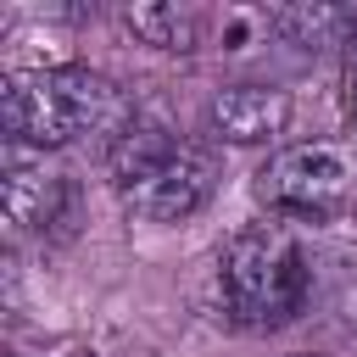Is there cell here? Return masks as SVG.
Masks as SVG:
<instances>
[{
  "label": "cell",
  "mask_w": 357,
  "mask_h": 357,
  "mask_svg": "<svg viewBox=\"0 0 357 357\" xmlns=\"http://www.w3.org/2000/svg\"><path fill=\"white\" fill-rule=\"evenodd\" d=\"M212 190H218V156L190 145V139H178L156 167H145L117 195L139 223H184L212 201Z\"/></svg>",
  "instance_id": "4"
},
{
  "label": "cell",
  "mask_w": 357,
  "mask_h": 357,
  "mask_svg": "<svg viewBox=\"0 0 357 357\" xmlns=\"http://www.w3.org/2000/svg\"><path fill=\"white\" fill-rule=\"evenodd\" d=\"M73 357H100V351H73Z\"/></svg>",
  "instance_id": "11"
},
{
  "label": "cell",
  "mask_w": 357,
  "mask_h": 357,
  "mask_svg": "<svg viewBox=\"0 0 357 357\" xmlns=\"http://www.w3.org/2000/svg\"><path fill=\"white\" fill-rule=\"evenodd\" d=\"M351 17H357V11H340V6H279V11H268V28H273L284 45L318 50V45H346Z\"/></svg>",
  "instance_id": "8"
},
{
  "label": "cell",
  "mask_w": 357,
  "mask_h": 357,
  "mask_svg": "<svg viewBox=\"0 0 357 357\" xmlns=\"http://www.w3.org/2000/svg\"><path fill=\"white\" fill-rule=\"evenodd\" d=\"M117 17H123V28H128L139 45L167 50V56H190V50H201V39H206V17H201L195 6L145 0V6H123Z\"/></svg>",
  "instance_id": "7"
},
{
  "label": "cell",
  "mask_w": 357,
  "mask_h": 357,
  "mask_svg": "<svg viewBox=\"0 0 357 357\" xmlns=\"http://www.w3.org/2000/svg\"><path fill=\"white\" fill-rule=\"evenodd\" d=\"M290 123V95L273 84H223L206 100V128L229 145H268Z\"/></svg>",
  "instance_id": "6"
},
{
  "label": "cell",
  "mask_w": 357,
  "mask_h": 357,
  "mask_svg": "<svg viewBox=\"0 0 357 357\" xmlns=\"http://www.w3.org/2000/svg\"><path fill=\"white\" fill-rule=\"evenodd\" d=\"M218 284H223V307L234 324L279 329L307 307L312 268L284 223H245L240 234H229L218 257Z\"/></svg>",
  "instance_id": "2"
},
{
  "label": "cell",
  "mask_w": 357,
  "mask_h": 357,
  "mask_svg": "<svg viewBox=\"0 0 357 357\" xmlns=\"http://www.w3.org/2000/svg\"><path fill=\"white\" fill-rule=\"evenodd\" d=\"M290 357H324V351H290Z\"/></svg>",
  "instance_id": "10"
},
{
  "label": "cell",
  "mask_w": 357,
  "mask_h": 357,
  "mask_svg": "<svg viewBox=\"0 0 357 357\" xmlns=\"http://www.w3.org/2000/svg\"><path fill=\"white\" fill-rule=\"evenodd\" d=\"M257 201L273 218H301V223H335L357 206V156L329 139H301L273 151L257 167Z\"/></svg>",
  "instance_id": "3"
},
{
  "label": "cell",
  "mask_w": 357,
  "mask_h": 357,
  "mask_svg": "<svg viewBox=\"0 0 357 357\" xmlns=\"http://www.w3.org/2000/svg\"><path fill=\"white\" fill-rule=\"evenodd\" d=\"M340 112H346V128L357 139V17H351V33H346V67H340Z\"/></svg>",
  "instance_id": "9"
},
{
  "label": "cell",
  "mask_w": 357,
  "mask_h": 357,
  "mask_svg": "<svg viewBox=\"0 0 357 357\" xmlns=\"http://www.w3.org/2000/svg\"><path fill=\"white\" fill-rule=\"evenodd\" d=\"M78 212L73 178L50 173L45 156H33L28 145L6 139V229L11 234H67Z\"/></svg>",
  "instance_id": "5"
},
{
  "label": "cell",
  "mask_w": 357,
  "mask_h": 357,
  "mask_svg": "<svg viewBox=\"0 0 357 357\" xmlns=\"http://www.w3.org/2000/svg\"><path fill=\"white\" fill-rule=\"evenodd\" d=\"M0 117H6V139L11 145H28V151L45 156V151L89 139V134H100L112 145L134 123V106H128V95L106 73L61 61V67L6 73V84H0Z\"/></svg>",
  "instance_id": "1"
}]
</instances>
